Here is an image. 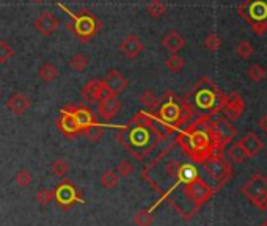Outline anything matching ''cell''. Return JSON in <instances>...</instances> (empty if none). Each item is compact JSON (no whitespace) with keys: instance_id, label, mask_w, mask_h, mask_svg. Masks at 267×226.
Instances as JSON below:
<instances>
[{"instance_id":"cell-20","label":"cell","mask_w":267,"mask_h":226,"mask_svg":"<svg viewBox=\"0 0 267 226\" xmlns=\"http://www.w3.org/2000/svg\"><path fill=\"white\" fill-rule=\"evenodd\" d=\"M160 43L173 55V54H178L184 46H186V39H184V36L181 33H178L176 30H170L168 33L162 36Z\"/></svg>"},{"instance_id":"cell-15","label":"cell","mask_w":267,"mask_h":226,"mask_svg":"<svg viewBox=\"0 0 267 226\" xmlns=\"http://www.w3.org/2000/svg\"><path fill=\"white\" fill-rule=\"evenodd\" d=\"M68 109L71 110V113H72V116H74V119H76V122H77V126H79L80 132L85 131V129H88L90 126H93L94 122H96L93 112H91L88 107H85V106H71V104H69Z\"/></svg>"},{"instance_id":"cell-1","label":"cell","mask_w":267,"mask_h":226,"mask_svg":"<svg viewBox=\"0 0 267 226\" xmlns=\"http://www.w3.org/2000/svg\"><path fill=\"white\" fill-rule=\"evenodd\" d=\"M182 146L186 153L198 162H204L209 157H223V146L214 140L209 124L200 119L181 135Z\"/></svg>"},{"instance_id":"cell-33","label":"cell","mask_w":267,"mask_h":226,"mask_svg":"<svg viewBox=\"0 0 267 226\" xmlns=\"http://www.w3.org/2000/svg\"><path fill=\"white\" fill-rule=\"evenodd\" d=\"M153 221H154L153 215H151L148 211H145V209L138 211V212L134 215V223H135V226H151Z\"/></svg>"},{"instance_id":"cell-42","label":"cell","mask_w":267,"mask_h":226,"mask_svg":"<svg viewBox=\"0 0 267 226\" xmlns=\"http://www.w3.org/2000/svg\"><path fill=\"white\" fill-rule=\"evenodd\" d=\"M261 226H267V220H264V221L261 223Z\"/></svg>"},{"instance_id":"cell-39","label":"cell","mask_w":267,"mask_h":226,"mask_svg":"<svg viewBox=\"0 0 267 226\" xmlns=\"http://www.w3.org/2000/svg\"><path fill=\"white\" fill-rule=\"evenodd\" d=\"M179 165L181 163H178V162H170L168 163V167H167V173H168V176L170 178H178V171H179Z\"/></svg>"},{"instance_id":"cell-14","label":"cell","mask_w":267,"mask_h":226,"mask_svg":"<svg viewBox=\"0 0 267 226\" xmlns=\"http://www.w3.org/2000/svg\"><path fill=\"white\" fill-rule=\"evenodd\" d=\"M57 128L60 129L61 134H65L66 137H76L80 135V129L77 126V122L71 113V110L68 109V106L65 109H61L60 116L57 119Z\"/></svg>"},{"instance_id":"cell-35","label":"cell","mask_w":267,"mask_h":226,"mask_svg":"<svg viewBox=\"0 0 267 226\" xmlns=\"http://www.w3.org/2000/svg\"><path fill=\"white\" fill-rule=\"evenodd\" d=\"M135 167L131 160H121L116 165V173L119 174V178H128L134 173Z\"/></svg>"},{"instance_id":"cell-44","label":"cell","mask_w":267,"mask_h":226,"mask_svg":"<svg viewBox=\"0 0 267 226\" xmlns=\"http://www.w3.org/2000/svg\"><path fill=\"white\" fill-rule=\"evenodd\" d=\"M61 2H63V0H61Z\"/></svg>"},{"instance_id":"cell-37","label":"cell","mask_w":267,"mask_h":226,"mask_svg":"<svg viewBox=\"0 0 267 226\" xmlns=\"http://www.w3.org/2000/svg\"><path fill=\"white\" fill-rule=\"evenodd\" d=\"M222 46V38L219 35H208L206 39H204V47L209 49L211 52H215L219 51V47Z\"/></svg>"},{"instance_id":"cell-9","label":"cell","mask_w":267,"mask_h":226,"mask_svg":"<svg viewBox=\"0 0 267 226\" xmlns=\"http://www.w3.org/2000/svg\"><path fill=\"white\" fill-rule=\"evenodd\" d=\"M209 128H211V132H212L214 140L219 143L220 146H223V148L227 146V145H230L231 140L236 135L234 126L231 124L230 119H227V118H219L217 121L212 122Z\"/></svg>"},{"instance_id":"cell-32","label":"cell","mask_w":267,"mask_h":226,"mask_svg":"<svg viewBox=\"0 0 267 226\" xmlns=\"http://www.w3.org/2000/svg\"><path fill=\"white\" fill-rule=\"evenodd\" d=\"M35 199L39 206H49V204L54 201V190L49 189H39L35 193Z\"/></svg>"},{"instance_id":"cell-38","label":"cell","mask_w":267,"mask_h":226,"mask_svg":"<svg viewBox=\"0 0 267 226\" xmlns=\"http://www.w3.org/2000/svg\"><path fill=\"white\" fill-rule=\"evenodd\" d=\"M249 77L253 80V82H261L265 79V69L259 65H253L250 69H249Z\"/></svg>"},{"instance_id":"cell-29","label":"cell","mask_w":267,"mask_h":226,"mask_svg":"<svg viewBox=\"0 0 267 226\" xmlns=\"http://www.w3.org/2000/svg\"><path fill=\"white\" fill-rule=\"evenodd\" d=\"M51 170L55 176H60V178H65L69 171V162L65 160V159H55L51 165Z\"/></svg>"},{"instance_id":"cell-5","label":"cell","mask_w":267,"mask_h":226,"mask_svg":"<svg viewBox=\"0 0 267 226\" xmlns=\"http://www.w3.org/2000/svg\"><path fill=\"white\" fill-rule=\"evenodd\" d=\"M192 116V110L187 104H179L176 101H165L159 109V118L168 126H178Z\"/></svg>"},{"instance_id":"cell-13","label":"cell","mask_w":267,"mask_h":226,"mask_svg":"<svg viewBox=\"0 0 267 226\" xmlns=\"http://www.w3.org/2000/svg\"><path fill=\"white\" fill-rule=\"evenodd\" d=\"M121 110V101L116 96H107L98 102V115L102 121H110Z\"/></svg>"},{"instance_id":"cell-21","label":"cell","mask_w":267,"mask_h":226,"mask_svg":"<svg viewBox=\"0 0 267 226\" xmlns=\"http://www.w3.org/2000/svg\"><path fill=\"white\" fill-rule=\"evenodd\" d=\"M197 178H200L198 176V170L192 165V163H181L179 171H178V178H176L179 182H182L184 186H186V184L195 181Z\"/></svg>"},{"instance_id":"cell-8","label":"cell","mask_w":267,"mask_h":226,"mask_svg":"<svg viewBox=\"0 0 267 226\" xmlns=\"http://www.w3.org/2000/svg\"><path fill=\"white\" fill-rule=\"evenodd\" d=\"M54 201H57V204L63 209H71L76 203L80 201V193L77 190V187L68 179L61 181L58 186L54 190Z\"/></svg>"},{"instance_id":"cell-11","label":"cell","mask_w":267,"mask_h":226,"mask_svg":"<svg viewBox=\"0 0 267 226\" xmlns=\"http://www.w3.org/2000/svg\"><path fill=\"white\" fill-rule=\"evenodd\" d=\"M36 32L41 35V36H51L52 33L57 32V29L60 27V20L58 17L51 13V11H43L33 22Z\"/></svg>"},{"instance_id":"cell-18","label":"cell","mask_w":267,"mask_h":226,"mask_svg":"<svg viewBox=\"0 0 267 226\" xmlns=\"http://www.w3.org/2000/svg\"><path fill=\"white\" fill-rule=\"evenodd\" d=\"M30 106H32V101L22 93H14L7 101V109L16 116H22L30 109Z\"/></svg>"},{"instance_id":"cell-6","label":"cell","mask_w":267,"mask_h":226,"mask_svg":"<svg viewBox=\"0 0 267 226\" xmlns=\"http://www.w3.org/2000/svg\"><path fill=\"white\" fill-rule=\"evenodd\" d=\"M203 165H204L206 173L215 181V189L214 190H219L233 174L231 165L223 157H209V159H206L203 162Z\"/></svg>"},{"instance_id":"cell-22","label":"cell","mask_w":267,"mask_h":226,"mask_svg":"<svg viewBox=\"0 0 267 226\" xmlns=\"http://www.w3.org/2000/svg\"><path fill=\"white\" fill-rule=\"evenodd\" d=\"M38 77L43 82H46V84H52L58 77V68L54 63H51V61H44L38 69Z\"/></svg>"},{"instance_id":"cell-36","label":"cell","mask_w":267,"mask_h":226,"mask_svg":"<svg viewBox=\"0 0 267 226\" xmlns=\"http://www.w3.org/2000/svg\"><path fill=\"white\" fill-rule=\"evenodd\" d=\"M236 54L240 58L247 60V58H250L253 55V46L249 43V41H240V43L237 44V47H236Z\"/></svg>"},{"instance_id":"cell-10","label":"cell","mask_w":267,"mask_h":226,"mask_svg":"<svg viewBox=\"0 0 267 226\" xmlns=\"http://www.w3.org/2000/svg\"><path fill=\"white\" fill-rule=\"evenodd\" d=\"M102 85L104 88L112 94V96H118L119 93H123L128 88V79L123 76V72L116 68H112L107 71V74L102 77Z\"/></svg>"},{"instance_id":"cell-27","label":"cell","mask_w":267,"mask_h":226,"mask_svg":"<svg viewBox=\"0 0 267 226\" xmlns=\"http://www.w3.org/2000/svg\"><path fill=\"white\" fill-rule=\"evenodd\" d=\"M165 66H167V69L170 72L178 74V72H181L184 69V66H186V61H184V58L179 57L178 54H173V55H170L165 60Z\"/></svg>"},{"instance_id":"cell-31","label":"cell","mask_w":267,"mask_h":226,"mask_svg":"<svg viewBox=\"0 0 267 226\" xmlns=\"http://www.w3.org/2000/svg\"><path fill=\"white\" fill-rule=\"evenodd\" d=\"M228 157H230V160L234 162V163H242V162H245V160L249 159L247 156H245L244 149L239 146V143H234V145H231V146L228 148Z\"/></svg>"},{"instance_id":"cell-24","label":"cell","mask_w":267,"mask_h":226,"mask_svg":"<svg viewBox=\"0 0 267 226\" xmlns=\"http://www.w3.org/2000/svg\"><path fill=\"white\" fill-rule=\"evenodd\" d=\"M80 135H84V137H85L88 141H91V143H98L102 137H104V128L99 126L98 122H94V124L90 126L88 129L82 131Z\"/></svg>"},{"instance_id":"cell-12","label":"cell","mask_w":267,"mask_h":226,"mask_svg":"<svg viewBox=\"0 0 267 226\" xmlns=\"http://www.w3.org/2000/svg\"><path fill=\"white\" fill-rule=\"evenodd\" d=\"M119 52L129 60H135L140 54L145 51V44L141 43V39L135 33H129L125 39L121 41L118 46Z\"/></svg>"},{"instance_id":"cell-2","label":"cell","mask_w":267,"mask_h":226,"mask_svg":"<svg viewBox=\"0 0 267 226\" xmlns=\"http://www.w3.org/2000/svg\"><path fill=\"white\" fill-rule=\"evenodd\" d=\"M60 8L65 10L69 14L71 20L66 27L79 39V43H82V44L90 43V41L102 30V22L90 10L82 8L80 11L74 13V11H69L68 8H65L63 4H60Z\"/></svg>"},{"instance_id":"cell-40","label":"cell","mask_w":267,"mask_h":226,"mask_svg":"<svg viewBox=\"0 0 267 226\" xmlns=\"http://www.w3.org/2000/svg\"><path fill=\"white\" fill-rule=\"evenodd\" d=\"M259 128L267 134V115H264V116L259 119Z\"/></svg>"},{"instance_id":"cell-25","label":"cell","mask_w":267,"mask_h":226,"mask_svg":"<svg viewBox=\"0 0 267 226\" xmlns=\"http://www.w3.org/2000/svg\"><path fill=\"white\" fill-rule=\"evenodd\" d=\"M88 63H90V60H88V57L84 55V54H76V55H72L71 60H69V66H71V69H74L76 72H84V71L88 68Z\"/></svg>"},{"instance_id":"cell-7","label":"cell","mask_w":267,"mask_h":226,"mask_svg":"<svg viewBox=\"0 0 267 226\" xmlns=\"http://www.w3.org/2000/svg\"><path fill=\"white\" fill-rule=\"evenodd\" d=\"M184 195H186V198L189 201H192L193 206L198 209L200 206H203L204 203H208L212 198L214 189L208 182H204L201 178H197L195 181L184 186Z\"/></svg>"},{"instance_id":"cell-41","label":"cell","mask_w":267,"mask_h":226,"mask_svg":"<svg viewBox=\"0 0 267 226\" xmlns=\"http://www.w3.org/2000/svg\"><path fill=\"white\" fill-rule=\"evenodd\" d=\"M33 4H43V2H46V0H32Z\"/></svg>"},{"instance_id":"cell-17","label":"cell","mask_w":267,"mask_h":226,"mask_svg":"<svg viewBox=\"0 0 267 226\" xmlns=\"http://www.w3.org/2000/svg\"><path fill=\"white\" fill-rule=\"evenodd\" d=\"M82 96H84L85 101H98L99 102L102 99H106L107 96H110V93L104 88L101 80L93 79L84 87V90H82Z\"/></svg>"},{"instance_id":"cell-4","label":"cell","mask_w":267,"mask_h":226,"mask_svg":"<svg viewBox=\"0 0 267 226\" xmlns=\"http://www.w3.org/2000/svg\"><path fill=\"white\" fill-rule=\"evenodd\" d=\"M242 195L252 201L259 211H267V178L255 174L252 179L242 186Z\"/></svg>"},{"instance_id":"cell-30","label":"cell","mask_w":267,"mask_h":226,"mask_svg":"<svg viewBox=\"0 0 267 226\" xmlns=\"http://www.w3.org/2000/svg\"><path fill=\"white\" fill-rule=\"evenodd\" d=\"M14 57V49L10 46L8 41L0 39V65H7Z\"/></svg>"},{"instance_id":"cell-26","label":"cell","mask_w":267,"mask_h":226,"mask_svg":"<svg viewBox=\"0 0 267 226\" xmlns=\"http://www.w3.org/2000/svg\"><path fill=\"white\" fill-rule=\"evenodd\" d=\"M147 11L151 17L159 19L162 16H165L167 13V5L162 2V0H151V2L147 5Z\"/></svg>"},{"instance_id":"cell-34","label":"cell","mask_w":267,"mask_h":226,"mask_svg":"<svg viewBox=\"0 0 267 226\" xmlns=\"http://www.w3.org/2000/svg\"><path fill=\"white\" fill-rule=\"evenodd\" d=\"M138 101H140L145 107H148V109H154V107L159 106V99L156 97V94H154L151 90H147L145 93H143V94L140 96Z\"/></svg>"},{"instance_id":"cell-43","label":"cell","mask_w":267,"mask_h":226,"mask_svg":"<svg viewBox=\"0 0 267 226\" xmlns=\"http://www.w3.org/2000/svg\"><path fill=\"white\" fill-rule=\"evenodd\" d=\"M72 2H76V0H72Z\"/></svg>"},{"instance_id":"cell-16","label":"cell","mask_w":267,"mask_h":226,"mask_svg":"<svg viewBox=\"0 0 267 226\" xmlns=\"http://www.w3.org/2000/svg\"><path fill=\"white\" fill-rule=\"evenodd\" d=\"M237 143H239V146L244 149V153L247 157H255L264 149L262 140L255 132H249L247 135H244V138H240Z\"/></svg>"},{"instance_id":"cell-3","label":"cell","mask_w":267,"mask_h":226,"mask_svg":"<svg viewBox=\"0 0 267 226\" xmlns=\"http://www.w3.org/2000/svg\"><path fill=\"white\" fill-rule=\"evenodd\" d=\"M193 88H195V102L200 109L209 110L212 113L220 112L223 109L225 96L220 94L219 88L211 79L208 77L200 79Z\"/></svg>"},{"instance_id":"cell-19","label":"cell","mask_w":267,"mask_h":226,"mask_svg":"<svg viewBox=\"0 0 267 226\" xmlns=\"http://www.w3.org/2000/svg\"><path fill=\"white\" fill-rule=\"evenodd\" d=\"M223 109H225V112H227L230 119H236L244 112V101L237 93H231L228 96H225Z\"/></svg>"},{"instance_id":"cell-23","label":"cell","mask_w":267,"mask_h":226,"mask_svg":"<svg viewBox=\"0 0 267 226\" xmlns=\"http://www.w3.org/2000/svg\"><path fill=\"white\" fill-rule=\"evenodd\" d=\"M119 179L121 178H119V174L115 170H106L99 178V184L104 189H107V190H113L119 184Z\"/></svg>"},{"instance_id":"cell-28","label":"cell","mask_w":267,"mask_h":226,"mask_svg":"<svg viewBox=\"0 0 267 226\" xmlns=\"http://www.w3.org/2000/svg\"><path fill=\"white\" fill-rule=\"evenodd\" d=\"M14 182L17 184L19 187H29L30 184L33 182V174H32V171H29L27 168L17 170L16 174H14Z\"/></svg>"}]
</instances>
